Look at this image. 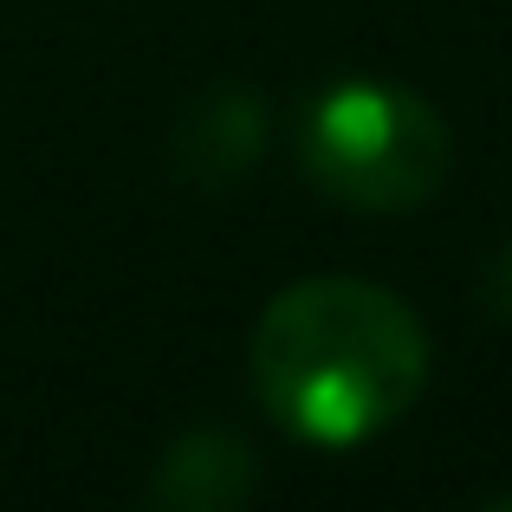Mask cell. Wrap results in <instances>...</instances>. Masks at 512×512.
I'll return each instance as SVG.
<instances>
[{
  "instance_id": "6da1fadb",
  "label": "cell",
  "mask_w": 512,
  "mask_h": 512,
  "mask_svg": "<svg viewBox=\"0 0 512 512\" xmlns=\"http://www.w3.org/2000/svg\"><path fill=\"white\" fill-rule=\"evenodd\" d=\"M428 376V338L396 292L370 279H299L253 331V383L305 441H363L389 428Z\"/></svg>"
},
{
  "instance_id": "7a4b0ae2",
  "label": "cell",
  "mask_w": 512,
  "mask_h": 512,
  "mask_svg": "<svg viewBox=\"0 0 512 512\" xmlns=\"http://www.w3.org/2000/svg\"><path fill=\"white\" fill-rule=\"evenodd\" d=\"M305 169L350 208H415L448 175V124L415 91L331 85L305 111Z\"/></svg>"
},
{
  "instance_id": "3957f363",
  "label": "cell",
  "mask_w": 512,
  "mask_h": 512,
  "mask_svg": "<svg viewBox=\"0 0 512 512\" xmlns=\"http://www.w3.org/2000/svg\"><path fill=\"white\" fill-rule=\"evenodd\" d=\"M253 487V454L234 435H188L182 448H169L163 474L150 480V493L163 506H234Z\"/></svg>"
},
{
  "instance_id": "277c9868",
  "label": "cell",
  "mask_w": 512,
  "mask_h": 512,
  "mask_svg": "<svg viewBox=\"0 0 512 512\" xmlns=\"http://www.w3.org/2000/svg\"><path fill=\"white\" fill-rule=\"evenodd\" d=\"M201 137H182V150H201V182H221V175H240L260 156V111L240 91H214L195 111Z\"/></svg>"
},
{
  "instance_id": "5b68a950",
  "label": "cell",
  "mask_w": 512,
  "mask_h": 512,
  "mask_svg": "<svg viewBox=\"0 0 512 512\" xmlns=\"http://www.w3.org/2000/svg\"><path fill=\"white\" fill-rule=\"evenodd\" d=\"M493 312L512 318V247L500 253V266H493Z\"/></svg>"
}]
</instances>
